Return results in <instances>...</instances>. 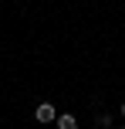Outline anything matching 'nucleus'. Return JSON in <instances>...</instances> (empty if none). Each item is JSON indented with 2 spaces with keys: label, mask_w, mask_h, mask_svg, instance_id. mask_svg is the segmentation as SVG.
<instances>
[{
  "label": "nucleus",
  "mask_w": 125,
  "mask_h": 129,
  "mask_svg": "<svg viewBox=\"0 0 125 129\" xmlns=\"http://www.w3.org/2000/svg\"><path fill=\"white\" fill-rule=\"evenodd\" d=\"M54 119H58L54 105H51V102H41V105H37V122H54Z\"/></svg>",
  "instance_id": "f257e3e1"
},
{
  "label": "nucleus",
  "mask_w": 125,
  "mask_h": 129,
  "mask_svg": "<svg viewBox=\"0 0 125 129\" xmlns=\"http://www.w3.org/2000/svg\"><path fill=\"white\" fill-rule=\"evenodd\" d=\"M54 122H58V129H78V119H74V116H68V112H64V116H58Z\"/></svg>",
  "instance_id": "f03ea898"
},
{
  "label": "nucleus",
  "mask_w": 125,
  "mask_h": 129,
  "mask_svg": "<svg viewBox=\"0 0 125 129\" xmlns=\"http://www.w3.org/2000/svg\"><path fill=\"white\" fill-rule=\"evenodd\" d=\"M122 116H125V105H122Z\"/></svg>",
  "instance_id": "7ed1b4c3"
}]
</instances>
